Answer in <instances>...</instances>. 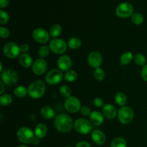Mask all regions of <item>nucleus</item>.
I'll return each mask as SVG.
<instances>
[{
  "instance_id": "f257e3e1",
  "label": "nucleus",
  "mask_w": 147,
  "mask_h": 147,
  "mask_svg": "<svg viewBox=\"0 0 147 147\" xmlns=\"http://www.w3.org/2000/svg\"><path fill=\"white\" fill-rule=\"evenodd\" d=\"M53 123L55 129L62 134L70 132L74 127V122L69 115L60 113L55 118Z\"/></svg>"
},
{
  "instance_id": "f03ea898",
  "label": "nucleus",
  "mask_w": 147,
  "mask_h": 147,
  "mask_svg": "<svg viewBox=\"0 0 147 147\" xmlns=\"http://www.w3.org/2000/svg\"><path fill=\"white\" fill-rule=\"evenodd\" d=\"M27 90L30 98L33 99H39L42 97L45 93V83L40 80H34L29 86Z\"/></svg>"
},
{
  "instance_id": "7ed1b4c3",
  "label": "nucleus",
  "mask_w": 147,
  "mask_h": 147,
  "mask_svg": "<svg viewBox=\"0 0 147 147\" xmlns=\"http://www.w3.org/2000/svg\"><path fill=\"white\" fill-rule=\"evenodd\" d=\"M1 81L8 87H13L18 81V73L13 69H5L1 73Z\"/></svg>"
},
{
  "instance_id": "20e7f679",
  "label": "nucleus",
  "mask_w": 147,
  "mask_h": 147,
  "mask_svg": "<svg viewBox=\"0 0 147 147\" xmlns=\"http://www.w3.org/2000/svg\"><path fill=\"white\" fill-rule=\"evenodd\" d=\"M34 132L31 129L26 126H23L19 129L17 131V138L20 142L23 144H31L35 138Z\"/></svg>"
},
{
  "instance_id": "39448f33",
  "label": "nucleus",
  "mask_w": 147,
  "mask_h": 147,
  "mask_svg": "<svg viewBox=\"0 0 147 147\" xmlns=\"http://www.w3.org/2000/svg\"><path fill=\"white\" fill-rule=\"evenodd\" d=\"M118 119L122 124H129L133 121L134 117V110L128 106H122L118 111Z\"/></svg>"
},
{
  "instance_id": "423d86ee",
  "label": "nucleus",
  "mask_w": 147,
  "mask_h": 147,
  "mask_svg": "<svg viewBox=\"0 0 147 147\" xmlns=\"http://www.w3.org/2000/svg\"><path fill=\"white\" fill-rule=\"evenodd\" d=\"M93 126L90 120L86 119H78L74 122V129L80 134H88L93 131Z\"/></svg>"
},
{
  "instance_id": "0eeeda50",
  "label": "nucleus",
  "mask_w": 147,
  "mask_h": 147,
  "mask_svg": "<svg viewBox=\"0 0 147 147\" xmlns=\"http://www.w3.org/2000/svg\"><path fill=\"white\" fill-rule=\"evenodd\" d=\"M49 47L52 53L57 55H62L67 50V44L64 40L60 38H54L49 42Z\"/></svg>"
},
{
  "instance_id": "6e6552de",
  "label": "nucleus",
  "mask_w": 147,
  "mask_h": 147,
  "mask_svg": "<svg viewBox=\"0 0 147 147\" xmlns=\"http://www.w3.org/2000/svg\"><path fill=\"white\" fill-rule=\"evenodd\" d=\"M3 53L9 59H15L20 56L21 50L20 46L15 42H9L4 45L3 47Z\"/></svg>"
},
{
  "instance_id": "1a4fd4ad",
  "label": "nucleus",
  "mask_w": 147,
  "mask_h": 147,
  "mask_svg": "<svg viewBox=\"0 0 147 147\" xmlns=\"http://www.w3.org/2000/svg\"><path fill=\"white\" fill-rule=\"evenodd\" d=\"M63 78V72L59 69H53L46 74L45 82L50 86H55L61 83Z\"/></svg>"
},
{
  "instance_id": "9d476101",
  "label": "nucleus",
  "mask_w": 147,
  "mask_h": 147,
  "mask_svg": "<svg viewBox=\"0 0 147 147\" xmlns=\"http://www.w3.org/2000/svg\"><path fill=\"white\" fill-rule=\"evenodd\" d=\"M64 106L65 110L71 113H78V111H80L82 107L80 100L77 97L72 96L65 99Z\"/></svg>"
},
{
  "instance_id": "9b49d317",
  "label": "nucleus",
  "mask_w": 147,
  "mask_h": 147,
  "mask_svg": "<svg viewBox=\"0 0 147 147\" xmlns=\"http://www.w3.org/2000/svg\"><path fill=\"white\" fill-rule=\"evenodd\" d=\"M116 13L118 17H121V18L131 17L132 14H134V7L130 3H121L116 7Z\"/></svg>"
},
{
  "instance_id": "f8f14e48",
  "label": "nucleus",
  "mask_w": 147,
  "mask_h": 147,
  "mask_svg": "<svg viewBox=\"0 0 147 147\" xmlns=\"http://www.w3.org/2000/svg\"><path fill=\"white\" fill-rule=\"evenodd\" d=\"M50 34L45 29L39 27L32 32L33 40L40 44H45L50 40Z\"/></svg>"
},
{
  "instance_id": "ddd939ff",
  "label": "nucleus",
  "mask_w": 147,
  "mask_h": 147,
  "mask_svg": "<svg viewBox=\"0 0 147 147\" xmlns=\"http://www.w3.org/2000/svg\"><path fill=\"white\" fill-rule=\"evenodd\" d=\"M87 61L90 67L92 68H98L103 63L102 55L98 51H92L89 53L87 57Z\"/></svg>"
},
{
  "instance_id": "4468645a",
  "label": "nucleus",
  "mask_w": 147,
  "mask_h": 147,
  "mask_svg": "<svg viewBox=\"0 0 147 147\" xmlns=\"http://www.w3.org/2000/svg\"><path fill=\"white\" fill-rule=\"evenodd\" d=\"M47 69V63L45 59L38 58L34 60L32 65V70L33 73L37 76H42L46 72Z\"/></svg>"
},
{
  "instance_id": "2eb2a0df",
  "label": "nucleus",
  "mask_w": 147,
  "mask_h": 147,
  "mask_svg": "<svg viewBox=\"0 0 147 147\" xmlns=\"http://www.w3.org/2000/svg\"><path fill=\"white\" fill-rule=\"evenodd\" d=\"M57 65L59 70H61L62 72H67L71 69L73 61L70 56L63 55L57 59Z\"/></svg>"
},
{
  "instance_id": "dca6fc26",
  "label": "nucleus",
  "mask_w": 147,
  "mask_h": 147,
  "mask_svg": "<svg viewBox=\"0 0 147 147\" xmlns=\"http://www.w3.org/2000/svg\"><path fill=\"white\" fill-rule=\"evenodd\" d=\"M103 114L106 119L113 120L118 116L116 108L112 104H106L103 107Z\"/></svg>"
},
{
  "instance_id": "f3484780",
  "label": "nucleus",
  "mask_w": 147,
  "mask_h": 147,
  "mask_svg": "<svg viewBox=\"0 0 147 147\" xmlns=\"http://www.w3.org/2000/svg\"><path fill=\"white\" fill-rule=\"evenodd\" d=\"M91 139L96 144L101 146L106 143V137L105 134L99 129H95L91 132Z\"/></svg>"
},
{
  "instance_id": "a211bd4d",
  "label": "nucleus",
  "mask_w": 147,
  "mask_h": 147,
  "mask_svg": "<svg viewBox=\"0 0 147 147\" xmlns=\"http://www.w3.org/2000/svg\"><path fill=\"white\" fill-rule=\"evenodd\" d=\"M89 119H90V121L91 122L92 124L96 126H100L103 124V121H104V116H103V113H100V111H92L89 116Z\"/></svg>"
},
{
  "instance_id": "6ab92c4d",
  "label": "nucleus",
  "mask_w": 147,
  "mask_h": 147,
  "mask_svg": "<svg viewBox=\"0 0 147 147\" xmlns=\"http://www.w3.org/2000/svg\"><path fill=\"white\" fill-rule=\"evenodd\" d=\"M47 131H48L47 126H46L45 123H38V124L35 126L34 131L35 136L36 137L39 138V139H43V138L47 135Z\"/></svg>"
},
{
  "instance_id": "aec40b11",
  "label": "nucleus",
  "mask_w": 147,
  "mask_h": 147,
  "mask_svg": "<svg viewBox=\"0 0 147 147\" xmlns=\"http://www.w3.org/2000/svg\"><path fill=\"white\" fill-rule=\"evenodd\" d=\"M19 60H20V65L25 68L30 67V66L32 65L33 63H34L32 56L27 53H22L20 55Z\"/></svg>"
},
{
  "instance_id": "412c9836",
  "label": "nucleus",
  "mask_w": 147,
  "mask_h": 147,
  "mask_svg": "<svg viewBox=\"0 0 147 147\" xmlns=\"http://www.w3.org/2000/svg\"><path fill=\"white\" fill-rule=\"evenodd\" d=\"M40 114L44 119H53L55 116V111L52 107L49 106H45L40 110Z\"/></svg>"
},
{
  "instance_id": "4be33fe9",
  "label": "nucleus",
  "mask_w": 147,
  "mask_h": 147,
  "mask_svg": "<svg viewBox=\"0 0 147 147\" xmlns=\"http://www.w3.org/2000/svg\"><path fill=\"white\" fill-rule=\"evenodd\" d=\"M67 47L71 50H78L81 47L82 42L80 38L77 37H73L68 40L67 42Z\"/></svg>"
},
{
  "instance_id": "5701e85b",
  "label": "nucleus",
  "mask_w": 147,
  "mask_h": 147,
  "mask_svg": "<svg viewBox=\"0 0 147 147\" xmlns=\"http://www.w3.org/2000/svg\"><path fill=\"white\" fill-rule=\"evenodd\" d=\"M14 94L18 98H24L28 95V90L24 86H17L14 90Z\"/></svg>"
},
{
  "instance_id": "b1692460",
  "label": "nucleus",
  "mask_w": 147,
  "mask_h": 147,
  "mask_svg": "<svg viewBox=\"0 0 147 147\" xmlns=\"http://www.w3.org/2000/svg\"><path fill=\"white\" fill-rule=\"evenodd\" d=\"M134 57V56L133 53H132L131 52H126V53H124L121 56V65H129V63L132 61Z\"/></svg>"
},
{
  "instance_id": "393cba45",
  "label": "nucleus",
  "mask_w": 147,
  "mask_h": 147,
  "mask_svg": "<svg viewBox=\"0 0 147 147\" xmlns=\"http://www.w3.org/2000/svg\"><path fill=\"white\" fill-rule=\"evenodd\" d=\"M114 100L119 106L122 107V106H126V103H127V96L125 93H122V92H119L115 96Z\"/></svg>"
},
{
  "instance_id": "a878e982",
  "label": "nucleus",
  "mask_w": 147,
  "mask_h": 147,
  "mask_svg": "<svg viewBox=\"0 0 147 147\" xmlns=\"http://www.w3.org/2000/svg\"><path fill=\"white\" fill-rule=\"evenodd\" d=\"M62 31H63V30H62L61 26L59 24H55L51 26L49 33H50L51 37L56 38V37H59L61 34Z\"/></svg>"
},
{
  "instance_id": "bb28decb",
  "label": "nucleus",
  "mask_w": 147,
  "mask_h": 147,
  "mask_svg": "<svg viewBox=\"0 0 147 147\" xmlns=\"http://www.w3.org/2000/svg\"><path fill=\"white\" fill-rule=\"evenodd\" d=\"M78 78V74L77 72L74 70H69L68 71L65 72L64 75V78L65 80L67 82H69V83H73L75 80H76Z\"/></svg>"
},
{
  "instance_id": "cd10ccee",
  "label": "nucleus",
  "mask_w": 147,
  "mask_h": 147,
  "mask_svg": "<svg viewBox=\"0 0 147 147\" xmlns=\"http://www.w3.org/2000/svg\"><path fill=\"white\" fill-rule=\"evenodd\" d=\"M134 63L136 65L139 66V67H144V65H146V58L143 54H136V55L134 57Z\"/></svg>"
},
{
  "instance_id": "c85d7f7f",
  "label": "nucleus",
  "mask_w": 147,
  "mask_h": 147,
  "mask_svg": "<svg viewBox=\"0 0 147 147\" xmlns=\"http://www.w3.org/2000/svg\"><path fill=\"white\" fill-rule=\"evenodd\" d=\"M13 101V98L11 95L4 93V94L1 95L0 96V104L3 106H9Z\"/></svg>"
},
{
  "instance_id": "c756f323",
  "label": "nucleus",
  "mask_w": 147,
  "mask_h": 147,
  "mask_svg": "<svg viewBox=\"0 0 147 147\" xmlns=\"http://www.w3.org/2000/svg\"><path fill=\"white\" fill-rule=\"evenodd\" d=\"M111 147H127V143L123 138L116 137L111 142Z\"/></svg>"
},
{
  "instance_id": "7c9ffc66",
  "label": "nucleus",
  "mask_w": 147,
  "mask_h": 147,
  "mask_svg": "<svg viewBox=\"0 0 147 147\" xmlns=\"http://www.w3.org/2000/svg\"><path fill=\"white\" fill-rule=\"evenodd\" d=\"M59 92H60V96H61L62 97L65 98H67L70 97L72 94L71 88H70L68 86H66V85L62 86L60 88Z\"/></svg>"
},
{
  "instance_id": "2f4dec72",
  "label": "nucleus",
  "mask_w": 147,
  "mask_h": 147,
  "mask_svg": "<svg viewBox=\"0 0 147 147\" xmlns=\"http://www.w3.org/2000/svg\"><path fill=\"white\" fill-rule=\"evenodd\" d=\"M131 20L132 22L134 24H136V25H140L144 22L143 15L139 12L134 13L131 17Z\"/></svg>"
},
{
  "instance_id": "473e14b6",
  "label": "nucleus",
  "mask_w": 147,
  "mask_h": 147,
  "mask_svg": "<svg viewBox=\"0 0 147 147\" xmlns=\"http://www.w3.org/2000/svg\"><path fill=\"white\" fill-rule=\"evenodd\" d=\"M93 76H94V78L96 80L102 81V80H104L105 77H106V73H105V71L103 69L98 67V68L95 69L94 73H93Z\"/></svg>"
},
{
  "instance_id": "72a5a7b5",
  "label": "nucleus",
  "mask_w": 147,
  "mask_h": 147,
  "mask_svg": "<svg viewBox=\"0 0 147 147\" xmlns=\"http://www.w3.org/2000/svg\"><path fill=\"white\" fill-rule=\"evenodd\" d=\"M50 50L49 46L48 47L46 45L41 46V47L38 49V55L39 57H40V58L44 59L45 57H47L49 53H50Z\"/></svg>"
},
{
  "instance_id": "f704fd0d",
  "label": "nucleus",
  "mask_w": 147,
  "mask_h": 147,
  "mask_svg": "<svg viewBox=\"0 0 147 147\" xmlns=\"http://www.w3.org/2000/svg\"><path fill=\"white\" fill-rule=\"evenodd\" d=\"M9 20V16L8 13L2 9L0 10V23L1 24H6L8 23Z\"/></svg>"
},
{
  "instance_id": "c9c22d12",
  "label": "nucleus",
  "mask_w": 147,
  "mask_h": 147,
  "mask_svg": "<svg viewBox=\"0 0 147 147\" xmlns=\"http://www.w3.org/2000/svg\"><path fill=\"white\" fill-rule=\"evenodd\" d=\"M10 32L7 27H0V37L2 39H7L9 37Z\"/></svg>"
},
{
  "instance_id": "e433bc0d",
  "label": "nucleus",
  "mask_w": 147,
  "mask_h": 147,
  "mask_svg": "<svg viewBox=\"0 0 147 147\" xmlns=\"http://www.w3.org/2000/svg\"><path fill=\"white\" fill-rule=\"evenodd\" d=\"M80 113L83 115V116H90V113H91V110H90V107L86 106H82L80 109Z\"/></svg>"
},
{
  "instance_id": "4c0bfd02",
  "label": "nucleus",
  "mask_w": 147,
  "mask_h": 147,
  "mask_svg": "<svg viewBox=\"0 0 147 147\" xmlns=\"http://www.w3.org/2000/svg\"><path fill=\"white\" fill-rule=\"evenodd\" d=\"M93 104H94V106L97 108H103V106H105L103 100L101 98L99 97L96 98L94 99V100H93Z\"/></svg>"
},
{
  "instance_id": "58836bf2",
  "label": "nucleus",
  "mask_w": 147,
  "mask_h": 147,
  "mask_svg": "<svg viewBox=\"0 0 147 147\" xmlns=\"http://www.w3.org/2000/svg\"><path fill=\"white\" fill-rule=\"evenodd\" d=\"M30 50V45L27 43H23L20 45V50H21V53H27V52Z\"/></svg>"
},
{
  "instance_id": "ea45409f",
  "label": "nucleus",
  "mask_w": 147,
  "mask_h": 147,
  "mask_svg": "<svg viewBox=\"0 0 147 147\" xmlns=\"http://www.w3.org/2000/svg\"><path fill=\"white\" fill-rule=\"evenodd\" d=\"M141 75H142V78H143V80L147 82V64L142 67Z\"/></svg>"
},
{
  "instance_id": "a19ab883",
  "label": "nucleus",
  "mask_w": 147,
  "mask_h": 147,
  "mask_svg": "<svg viewBox=\"0 0 147 147\" xmlns=\"http://www.w3.org/2000/svg\"><path fill=\"white\" fill-rule=\"evenodd\" d=\"M75 147H91V146H90V144L88 142L83 141V142H80L76 144Z\"/></svg>"
},
{
  "instance_id": "79ce46f5",
  "label": "nucleus",
  "mask_w": 147,
  "mask_h": 147,
  "mask_svg": "<svg viewBox=\"0 0 147 147\" xmlns=\"http://www.w3.org/2000/svg\"><path fill=\"white\" fill-rule=\"evenodd\" d=\"M9 0H0V7L1 8H4L9 4Z\"/></svg>"
},
{
  "instance_id": "37998d69",
  "label": "nucleus",
  "mask_w": 147,
  "mask_h": 147,
  "mask_svg": "<svg viewBox=\"0 0 147 147\" xmlns=\"http://www.w3.org/2000/svg\"><path fill=\"white\" fill-rule=\"evenodd\" d=\"M5 85H4V83H3V82H0V87H1V90H0V94L2 95L3 93H4V88H5Z\"/></svg>"
},
{
  "instance_id": "c03bdc74",
  "label": "nucleus",
  "mask_w": 147,
  "mask_h": 147,
  "mask_svg": "<svg viewBox=\"0 0 147 147\" xmlns=\"http://www.w3.org/2000/svg\"><path fill=\"white\" fill-rule=\"evenodd\" d=\"M39 138H37V137H35L34 138V141H33L32 142V144H34V145H37L39 144Z\"/></svg>"
},
{
  "instance_id": "a18cd8bd",
  "label": "nucleus",
  "mask_w": 147,
  "mask_h": 147,
  "mask_svg": "<svg viewBox=\"0 0 147 147\" xmlns=\"http://www.w3.org/2000/svg\"><path fill=\"white\" fill-rule=\"evenodd\" d=\"M18 147H28L27 146H25V145H21V146H18Z\"/></svg>"
},
{
  "instance_id": "49530a36",
  "label": "nucleus",
  "mask_w": 147,
  "mask_h": 147,
  "mask_svg": "<svg viewBox=\"0 0 147 147\" xmlns=\"http://www.w3.org/2000/svg\"><path fill=\"white\" fill-rule=\"evenodd\" d=\"M66 147H72V146H66Z\"/></svg>"
}]
</instances>
